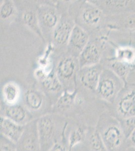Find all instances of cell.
<instances>
[{"mask_svg":"<svg viewBox=\"0 0 135 151\" xmlns=\"http://www.w3.org/2000/svg\"><path fill=\"white\" fill-rule=\"evenodd\" d=\"M23 19L28 26L33 29H35L38 27V18L35 13L33 11H29L25 12L23 15Z\"/></svg>","mask_w":135,"mask_h":151,"instance_id":"24","label":"cell"},{"mask_svg":"<svg viewBox=\"0 0 135 151\" xmlns=\"http://www.w3.org/2000/svg\"><path fill=\"white\" fill-rule=\"evenodd\" d=\"M89 40V35L82 28L78 26L74 27L69 44L75 50H82L87 45Z\"/></svg>","mask_w":135,"mask_h":151,"instance_id":"12","label":"cell"},{"mask_svg":"<svg viewBox=\"0 0 135 151\" xmlns=\"http://www.w3.org/2000/svg\"><path fill=\"white\" fill-rule=\"evenodd\" d=\"M77 66V60L74 57H66L58 63L56 69V75L58 78L62 80H70L75 74Z\"/></svg>","mask_w":135,"mask_h":151,"instance_id":"9","label":"cell"},{"mask_svg":"<svg viewBox=\"0 0 135 151\" xmlns=\"http://www.w3.org/2000/svg\"><path fill=\"white\" fill-rule=\"evenodd\" d=\"M19 91L17 86L13 83H8L4 87L3 95L6 102L14 105L19 97Z\"/></svg>","mask_w":135,"mask_h":151,"instance_id":"19","label":"cell"},{"mask_svg":"<svg viewBox=\"0 0 135 151\" xmlns=\"http://www.w3.org/2000/svg\"><path fill=\"white\" fill-rule=\"evenodd\" d=\"M85 137V131L83 129L78 127L74 129L71 132L69 139L68 150L72 151V149L76 145L83 142Z\"/></svg>","mask_w":135,"mask_h":151,"instance_id":"21","label":"cell"},{"mask_svg":"<svg viewBox=\"0 0 135 151\" xmlns=\"http://www.w3.org/2000/svg\"><path fill=\"white\" fill-rule=\"evenodd\" d=\"M117 60L131 65L135 62V50L131 47H122L116 51Z\"/></svg>","mask_w":135,"mask_h":151,"instance_id":"18","label":"cell"},{"mask_svg":"<svg viewBox=\"0 0 135 151\" xmlns=\"http://www.w3.org/2000/svg\"><path fill=\"white\" fill-rule=\"evenodd\" d=\"M97 129L108 151L118 149L126 139L121 124L113 117H102Z\"/></svg>","mask_w":135,"mask_h":151,"instance_id":"1","label":"cell"},{"mask_svg":"<svg viewBox=\"0 0 135 151\" xmlns=\"http://www.w3.org/2000/svg\"><path fill=\"white\" fill-rule=\"evenodd\" d=\"M1 151H17V145L4 136H1Z\"/></svg>","mask_w":135,"mask_h":151,"instance_id":"27","label":"cell"},{"mask_svg":"<svg viewBox=\"0 0 135 151\" xmlns=\"http://www.w3.org/2000/svg\"><path fill=\"white\" fill-rule=\"evenodd\" d=\"M37 129L41 151L48 150L55 143L56 127L51 115H43L37 119Z\"/></svg>","mask_w":135,"mask_h":151,"instance_id":"3","label":"cell"},{"mask_svg":"<svg viewBox=\"0 0 135 151\" xmlns=\"http://www.w3.org/2000/svg\"><path fill=\"white\" fill-rule=\"evenodd\" d=\"M48 151H66V148L61 143L56 142Z\"/></svg>","mask_w":135,"mask_h":151,"instance_id":"28","label":"cell"},{"mask_svg":"<svg viewBox=\"0 0 135 151\" xmlns=\"http://www.w3.org/2000/svg\"><path fill=\"white\" fill-rule=\"evenodd\" d=\"M116 107L123 119L135 116V90H128L120 96Z\"/></svg>","mask_w":135,"mask_h":151,"instance_id":"7","label":"cell"},{"mask_svg":"<svg viewBox=\"0 0 135 151\" xmlns=\"http://www.w3.org/2000/svg\"><path fill=\"white\" fill-rule=\"evenodd\" d=\"M89 143L93 151H108L97 129H94L89 137Z\"/></svg>","mask_w":135,"mask_h":151,"instance_id":"20","label":"cell"},{"mask_svg":"<svg viewBox=\"0 0 135 151\" xmlns=\"http://www.w3.org/2000/svg\"><path fill=\"white\" fill-rule=\"evenodd\" d=\"M126 139H128L131 134L135 130V116L123 119L121 123Z\"/></svg>","mask_w":135,"mask_h":151,"instance_id":"22","label":"cell"},{"mask_svg":"<svg viewBox=\"0 0 135 151\" xmlns=\"http://www.w3.org/2000/svg\"><path fill=\"white\" fill-rule=\"evenodd\" d=\"M131 67V65L126 63L116 60L110 63V69L125 83L130 74Z\"/></svg>","mask_w":135,"mask_h":151,"instance_id":"16","label":"cell"},{"mask_svg":"<svg viewBox=\"0 0 135 151\" xmlns=\"http://www.w3.org/2000/svg\"><path fill=\"white\" fill-rule=\"evenodd\" d=\"M101 58V51L95 43H88L81 52L79 57L81 68L97 64Z\"/></svg>","mask_w":135,"mask_h":151,"instance_id":"8","label":"cell"},{"mask_svg":"<svg viewBox=\"0 0 135 151\" xmlns=\"http://www.w3.org/2000/svg\"><path fill=\"white\" fill-rule=\"evenodd\" d=\"M125 83L110 69L103 70L96 91L102 99L113 101L123 89Z\"/></svg>","mask_w":135,"mask_h":151,"instance_id":"2","label":"cell"},{"mask_svg":"<svg viewBox=\"0 0 135 151\" xmlns=\"http://www.w3.org/2000/svg\"><path fill=\"white\" fill-rule=\"evenodd\" d=\"M14 11V5L12 2L6 1L2 4L1 8V17L4 19L8 18L13 14Z\"/></svg>","mask_w":135,"mask_h":151,"instance_id":"25","label":"cell"},{"mask_svg":"<svg viewBox=\"0 0 135 151\" xmlns=\"http://www.w3.org/2000/svg\"><path fill=\"white\" fill-rule=\"evenodd\" d=\"M25 125H20L6 117L1 116V134L17 145L22 136Z\"/></svg>","mask_w":135,"mask_h":151,"instance_id":"6","label":"cell"},{"mask_svg":"<svg viewBox=\"0 0 135 151\" xmlns=\"http://www.w3.org/2000/svg\"><path fill=\"white\" fill-rule=\"evenodd\" d=\"M19 151H41L37 129V119L25 125V129L17 144Z\"/></svg>","mask_w":135,"mask_h":151,"instance_id":"4","label":"cell"},{"mask_svg":"<svg viewBox=\"0 0 135 151\" xmlns=\"http://www.w3.org/2000/svg\"><path fill=\"white\" fill-rule=\"evenodd\" d=\"M17 151H19V150H18L17 149Z\"/></svg>","mask_w":135,"mask_h":151,"instance_id":"30","label":"cell"},{"mask_svg":"<svg viewBox=\"0 0 135 151\" xmlns=\"http://www.w3.org/2000/svg\"><path fill=\"white\" fill-rule=\"evenodd\" d=\"M103 12L95 6L86 7L82 13V19L86 24L93 25L97 24L101 20Z\"/></svg>","mask_w":135,"mask_h":151,"instance_id":"15","label":"cell"},{"mask_svg":"<svg viewBox=\"0 0 135 151\" xmlns=\"http://www.w3.org/2000/svg\"><path fill=\"white\" fill-rule=\"evenodd\" d=\"M43 85L45 89L51 92H56L61 90L62 87L60 79L54 73L45 76L43 79Z\"/></svg>","mask_w":135,"mask_h":151,"instance_id":"17","label":"cell"},{"mask_svg":"<svg viewBox=\"0 0 135 151\" xmlns=\"http://www.w3.org/2000/svg\"><path fill=\"white\" fill-rule=\"evenodd\" d=\"M103 69L99 64L82 68L79 72V79L82 84L88 89L96 91Z\"/></svg>","mask_w":135,"mask_h":151,"instance_id":"5","label":"cell"},{"mask_svg":"<svg viewBox=\"0 0 135 151\" xmlns=\"http://www.w3.org/2000/svg\"><path fill=\"white\" fill-rule=\"evenodd\" d=\"M4 116L10 119L13 122L20 124L25 125L28 124L29 114L25 108L21 105H11L6 108Z\"/></svg>","mask_w":135,"mask_h":151,"instance_id":"11","label":"cell"},{"mask_svg":"<svg viewBox=\"0 0 135 151\" xmlns=\"http://www.w3.org/2000/svg\"><path fill=\"white\" fill-rule=\"evenodd\" d=\"M39 20L46 28H55L58 23V15L54 9L46 8L40 12Z\"/></svg>","mask_w":135,"mask_h":151,"instance_id":"13","label":"cell"},{"mask_svg":"<svg viewBox=\"0 0 135 151\" xmlns=\"http://www.w3.org/2000/svg\"><path fill=\"white\" fill-rule=\"evenodd\" d=\"M75 96V93H65L58 99L56 104L57 107L62 110L70 108L73 103Z\"/></svg>","mask_w":135,"mask_h":151,"instance_id":"23","label":"cell"},{"mask_svg":"<svg viewBox=\"0 0 135 151\" xmlns=\"http://www.w3.org/2000/svg\"><path fill=\"white\" fill-rule=\"evenodd\" d=\"M24 100L26 106L33 111L40 110L43 103V98L41 94L33 89L28 90L26 92Z\"/></svg>","mask_w":135,"mask_h":151,"instance_id":"14","label":"cell"},{"mask_svg":"<svg viewBox=\"0 0 135 151\" xmlns=\"http://www.w3.org/2000/svg\"><path fill=\"white\" fill-rule=\"evenodd\" d=\"M128 139H129L130 143L131 144L132 146L135 147V130H134L132 134H131V135Z\"/></svg>","mask_w":135,"mask_h":151,"instance_id":"29","label":"cell"},{"mask_svg":"<svg viewBox=\"0 0 135 151\" xmlns=\"http://www.w3.org/2000/svg\"><path fill=\"white\" fill-rule=\"evenodd\" d=\"M74 27L72 23L67 19H64L58 22L53 32V40L55 43L62 45L69 42Z\"/></svg>","mask_w":135,"mask_h":151,"instance_id":"10","label":"cell"},{"mask_svg":"<svg viewBox=\"0 0 135 151\" xmlns=\"http://www.w3.org/2000/svg\"><path fill=\"white\" fill-rule=\"evenodd\" d=\"M122 23V26L126 29H135V12L125 14Z\"/></svg>","mask_w":135,"mask_h":151,"instance_id":"26","label":"cell"}]
</instances>
